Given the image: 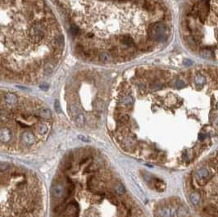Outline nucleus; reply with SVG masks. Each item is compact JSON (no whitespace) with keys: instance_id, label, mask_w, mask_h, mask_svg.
<instances>
[{"instance_id":"obj_1","label":"nucleus","mask_w":218,"mask_h":217,"mask_svg":"<svg viewBox=\"0 0 218 217\" xmlns=\"http://www.w3.org/2000/svg\"><path fill=\"white\" fill-rule=\"evenodd\" d=\"M149 37L157 43H164L168 39V30L163 23H155L149 28Z\"/></svg>"},{"instance_id":"obj_2","label":"nucleus","mask_w":218,"mask_h":217,"mask_svg":"<svg viewBox=\"0 0 218 217\" xmlns=\"http://www.w3.org/2000/svg\"><path fill=\"white\" fill-rule=\"evenodd\" d=\"M209 11H210V6L208 0H203L198 2V3H196L195 5L192 8V14L198 16L199 20L202 22L204 21L205 19H207L209 14Z\"/></svg>"},{"instance_id":"obj_3","label":"nucleus","mask_w":218,"mask_h":217,"mask_svg":"<svg viewBox=\"0 0 218 217\" xmlns=\"http://www.w3.org/2000/svg\"><path fill=\"white\" fill-rule=\"evenodd\" d=\"M212 175L208 166H203L199 168L196 172V180L199 186L205 185L209 180V178Z\"/></svg>"},{"instance_id":"obj_4","label":"nucleus","mask_w":218,"mask_h":217,"mask_svg":"<svg viewBox=\"0 0 218 217\" xmlns=\"http://www.w3.org/2000/svg\"><path fill=\"white\" fill-rule=\"evenodd\" d=\"M79 215V206L77 204V202H71L69 204L66 205V207H65L62 217H78Z\"/></svg>"},{"instance_id":"obj_5","label":"nucleus","mask_w":218,"mask_h":217,"mask_svg":"<svg viewBox=\"0 0 218 217\" xmlns=\"http://www.w3.org/2000/svg\"><path fill=\"white\" fill-rule=\"evenodd\" d=\"M66 192V188H65L64 184L62 183H57L53 184L51 188L52 195L55 199H62L65 197Z\"/></svg>"},{"instance_id":"obj_6","label":"nucleus","mask_w":218,"mask_h":217,"mask_svg":"<svg viewBox=\"0 0 218 217\" xmlns=\"http://www.w3.org/2000/svg\"><path fill=\"white\" fill-rule=\"evenodd\" d=\"M0 138L2 143H8L12 138V132L8 128L3 127L1 129V133H0Z\"/></svg>"},{"instance_id":"obj_7","label":"nucleus","mask_w":218,"mask_h":217,"mask_svg":"<svg viewBox=\"0 0 218 217\" xmlns=\"http://www.w3.org/2000/svg\"><path fill=\"white\" fill-rule=\"evenodd\" d=\"M21 139L26 145H32L35 142V138L34 134L30 132H28V131L24 132L21 134Z\"/></svg>"},{"instance_id":"obj_8","label":"nucleus","mask_w":218,"mask_h":217,"mask_svg":"<svg viewBox=\"0 0 218 217\" xmlns=\"http://www.w3.org/2000/svg\"><path fill=\"white\" fill-rule=\"evenodd\" d=\"M53 45L57 50H62L64 47V38L62 35H58L53 40Z\"/></svg>"},{"instance_id":"obj_9","label":"nucleus","mask_w":218,"mask_h":217,"mask_svg":"<svg viewBox=\"0 0 218 217\" xmlns=\"http://www.w3.org/2000/svg\"><path fill=\"white\" fill-rule=\"evenodd\" d=\"M120 42L122 45H124L127 48H134V42L133 39H131L129 35H124L120 39Z\"/></svg>"},{"instance_id":"obj_10","label":"nucleus","mask_w":218,"mask_h":217,"mask_svg":"<svg viewBox=\"0 0 218 217\" xmlns=\"http://www.w3.org/2000/svg\"><path fill=\"white\" fill-rule=\"evenodd\" d=\"M4 100H5V103L8 105H10V106H13L15 105L16 103H17V97L16 95L12 93H8L6 94L5 97H4Z\"/></svg>"},{"instance_id":"obj_11","label":"nucleus","mask_w":218,"mask_h":217,"mask_svg":"<svg viewBox=\"0 0 218 217\" xmlns=\"http://www.w3.org/2000/svg\"><path fill=\"white\" fill-rule=\"evenodd\" d=\"M203 212L208 216H218V209L217 207L213 206V205H208L207 207L203 208Z\"/></svg>"},{"instance_id":"obj_12","label":"nucleus","mask_w":218,"mask_h":217,"mask_svg":"<svg viewBox=\"0 0 218 217\" xmlns=\"http://www.w3.org/2000/svg\"><path fill=\"white\" fill-rule=\"evenodd\" d=\"M200 57L205 58V59H213L215 58V54L213 50L208 49H203L199 53Z\"/></svg>"},{"instance_id":"obj_13","label":"nucleus","mask_w":218,"mask_h":217,"mask_svg":"<svg viewBox=\"0 0 218 217\" xmlns=\"http://www.w3.org/2000/svg\"><path fill=\"white\" fill-rule=\"evenodd\" d=\"M39 115L40 117L46 120H49L52 118V112L47 107H41L39 109Z\"/></svg>"},{"instance_id":"obj_14","label":"nucleus","mask_w":218,"mask_h":217,"mask_svg":"<svg viewBox=\"0 0 218 217\" xmlns=\"http://www.w3.org/2000/svg\"><path fill=\"white\" fill-rule=\"evenodd\" d=\"M190 201L192 202V204L194 206H197L199 204V202L201 201V196L200 193L198 192H193L190 194Z\"/></svg>"},{"instance_id":"obj_15","label":"nucleus","mask_w":218,"mask_h":217,"mask_svg":"<svg viewBox=\"0 0 218 217\" xmlns=\"http://www.w3.org/2000/svg\"><path fill=\"white\" fill-rule=\"evenodd\" d=\"M121 103L124 106H131L132 104H134V98L131 95H126L123 97L122 99H121Z\"/></svg>"},{"instance_id":"obj_16","label":"nucleus","mask_w":218,"mask_h":217,"mask_svg":"<svg viewBox=\"0 0 218 217\" xmlns=\"http://www.w3.org/2000/svg\"><path fill=\"white\" fill-rule=\"evenodd\" d=\"M177 216L178 217H189V210L184 206H180L177 210Z\"/></svg>"},{"instance_id":"obj_17","label":"nucleus","mask_w":218,"mask_h":217,"mask_svg":"<svg viewBox=\"0 0 218 217\" xmlns=\"http://www.w3.org/2000/svg\"><path fill=\"white\" fill-rule=\"evenodd\" d=\"M84 121H85V118L84 116L82 113L78 114L75 117V124L77 126L79 127H83L84 125Z\"/></svg>"},{"instance_id":"obj_18","label":"nucleus","mask_w":218,"mask_h":217,"mask_svg":"<svg viewBox=\"0 0 218 217\" xmlns=\"http://www.w3.org/2000/svg\"><path fill=\"white\" fill-rule=\"evenodd\" d=\"M154 185H155V187L157 188V190H158L160 192H162L164 189H165V188H166L165 183H164L162 180L159 179H155V181H154Z\"/></svg>"},{"instance_id":"obj_19","label":"nucleus","mask_w":218,"mask_h":217,"mask_svg":"<svg viewBox=\"0 0 218 217\" xmlns=\"http://www.w3.org/2000/svg\"><path fill=\"white\" fill-rule=\"evenodd\" d=\"M99 59L101 61H103L104 62H109L112 60V56L109 53H106V52H103L100 53L99 55Z\"/></svg>"},{"instance_id":"obj_20","label":"nucleus","mask_w":218,"mask_h":217,"mask_svg":"<svg viewBox=\"0 0 218 217\" xmlns=\"http://www.w3.org/2000/svg\"><path fill=\"white\" fill-rule=\"evenodd\" d=\"M171 209L168 207H162L159 211L160 217H171Z\"/></svg>"},{"instance_id":"obj_21","label":"nucleus","mask_w":218,"mask_h":217,"mask_svg":"<svg viewBox=\"0 0 218 217\" xmlns=\"http://www.w3.org/2000/svg\"><path fill=\"white\" fill-rule=\"evenodd\" d=\"M194 80H195V83L198 84V85L203 86V84H205L206 79H205V77H204L203 75H202L201 74H198L195 76Z\"/></svg>"},{"instance_id":"obj_22","label":"nucleus","mask_w":218,"mask_h":217,"mask_svg":"<svg viewBox=\"0 0 218 217\" xmlns=\"http://www.w3.org/2000/svg\"><path fill=\"white\" fill-rule=\"evenodd\" d=\"M115 192H117V194H119V195H122L125 192V189L124 186L122 184L118 183V184H117L115 186Z\"/></svg>"},{"instance_id":"obj_23","label":"nucleus","mask_w":218,"mask_h":217,"mask_svg":"<svg viewBox=\"0 0 218 217\" xmlns=\"http://www.w3.org/2000/svg\"><path fill=\"white\" fill-rule=\"evenodd\" d=\"M38 130L41 134H45L48 132V126L45 123H41L39 125V128H38Z\"/></svg>"},{"instance_id":"obj_24","label":"nucleus","mask_w":218,"mask_h":217,"mask_svg":"<svg viewBox=\"0 0 218 217\" xmlns=\"http://www.w3.org/2000/svg\"><path fill=\"white\" fill-rule=\"evenodd\" d=\"M162 84H161L160 82H154V84H151V89H153L154 91H158L160 90L161 89H162Z\"/></svg>"},{"instance_id":"obj_25","label":"nucleus","mask_w":218,"mask_h":217,"mask_svg":"<svg viewBox=\"0 0 218 217\" xmlns=\"http://www.w3.org/2000/svg\"><path fill=\"white\" fill-rule=\"evenodd\" d=\"M184 86H185V83H184V81L182 80V79H178V80H176V82L175 83V87L177 89H182Z\"/></svg>"},{"instance_id":"obj_26","label":"nucleus","mask_w":218,"mask_h":217,"mask_svg":"<svg viewBox=\"0 0 218 217\" xmlns=\"http://www.w3.org/2000/svg\"><path fill=\"white\" fill-rule=\"evenodd\" d=\"M71 31L73 35H78V34L80 33V30L78 28V26L75 25H71Z\"/></svg>"},{"instance_id":"obj_27","label":"nucleus","mask_w":218,"mask_h":217,"mask_svg":"<svg viewBox=\"0 0 218 217\" xmlns=\"http://www.w3.org/2000/svg\"><path fill=\"white\" fill-rule=\"evenodd\" d=\"M129 116L128 115H124V116H121V117L118 120V121H119L120 124H125L128 120H129Z\"/></svg>"},{"instance_id":"obj_28","label":"nucleus","mask_w":218,"mask_h":217,"mask_svg":"<svg viewBox=\"0 0 218 217\" xmlns=\"http://www.w3.org/2000/svg\"><path fill=\"white\" fill-rule=\"evenodd\" d=\"M0 167H1V172L3 173V172H5L7 170H8V169H9L10 166H9V164H8V163L3 162V163H1V166H0Z\"/></svg>"},{"instance_id":"obj_29","label":"nucleus","mask_w":218,"mask_h":217,"mask_svg":"<svg viewBox=\"0 0 218 217\" xmlns=\"http://www.w3.org/2000/svg\"><path fill=\"white\" fill-rule=\"evenodd\" d=\"M54 109L55 111L57 112H62V108H61V105H60V103L58 102V100H55L54 102Z\"/></svg>"},{"instance_id":"obj_30","label":"nucleus","mask_w":218,"mask_h":217,"mask_svg":"<svg viewBox=\"0 0 218 217\" xmlns=\"http://www.w3.org/2000/svg\"><path fill=\"white\" fill-rule=\"evenodd\" d=\"M96 107H97V109L101 112V111L103 110V108H104V103H103V101H101V100H98Z\"/></svg>"},{"instance_id":"obj_31","label":"nucleus","mask_w":218,"mask_h":217,"mask_svg":"<svg viewBox=\"0 0 218 217\" xmlns=\"http://www.w3.org/2000/svg\"><path fill=\"white\" fill-rule=\"evenodd\" d=\"M40 89L44 90V91H47L48 89H49V85L48 84H42L40 85Z\"/></svg>"},{"instance_id":"obj_32","label":"nucleus","mask_w":218,"mask_h":217,"mask_svg":"<svg viewBox=\"0 0 218 217\" xmlns=\"http://www.w3.org/2000/svg\"><path fill=\"white\" fill-rule=\"evenodd\" d=\"M78 138H79V139H80L81 141H83V142H86V143L89 142V139L86 138V137L83 136V135H79V136H78Z\"/></svg>"},{"instance_id":"obj_33","label":"nucleus","mask_w":218,"mask_h":217,"mask_svg":"<svg viewBox=\"0 0 218 217\" xmlns=\"http://www.w3.org/2000/svg\"><path fill=\"white\" fill-rule=\"evenodd\" d=\"M206 138V135H205V133H200L198 134V139L200 140V141H203L204 139Z\"/></svg>"},{"instance_id":"obj_34","label":"nucleus","mask_w":218,"mask_h":217,"mask_svg":"<svg viewBox=\"0 0 218 217\" xmlns=\"http://www.w3.org/2000/svg\"><path fill=\"white\" fill-rule=\"evenodd\" d=\"M138 87H139V89H140V91H144V90H145V84H144L140 83V84H138Z\"/></svg>"},{"instance_id":"obj_35","label":"nucleus","mask_w":218,"mask_h":217,"mask_svg":"<svg viewBox=\"0 0 218 217\" xmlns=\"http://www.w3.org/2000/svg\"><path fill=\"white\" fill-rule=\"evenodd\" d=\"M85 36H86V38H87V39H92V38H94V35L93 33H91V32H90V33H87V34L85 35Z\"/></svg>"},{"instance_id":"obj_36","label":"nucleus","mask_w":218,"mask_h":217,"mask_svg":"<svg viewBox=\"0 0 218 217\" xmlns=\"http://www.w3.org/2000/svg\"><path fill=\"white\" fill-rule=\"evenodd\" d=\"M184 64L186 65V66H189V65L192 64V61H190V60H188V59L184 60Z\"/></svg>"},{"instance_id":"obj_37","label":"nucleus","mask_w":218,"mask_h":217,"mask_svg":"<svg viewBox=\"0 0 218 217\" xmlns=\"http://www.w3.org/2000/svg\"><path fill=\"white\" fill-rule=\"evenodd\" d=\"M215 121H216L217 123H218V116H217V117H216V120H215Z\"/></svg>"},{"instance_id":"obj_38","label":"nucleus","mask_w":218,"mask_h":217,"mask_svg":"<svg viewBox=\"0 0 218 217\" xmlns=\"http://www.w3.org/2000/svg\"><path fill=\"white\" fill-rule=\"evenodd\" d=\"M217 108H218V103H217Z\"/></svg>"}]
</instances>
